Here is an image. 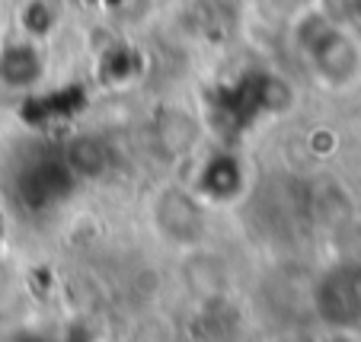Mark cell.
Wrapping results in <instances>:
<instances>
[{
  "label": "cell",
  "instance_id": "3957f363",
  "mask_svg": "<svg viewBox=\"0 0 361 342\" xmlns=\"http://www.w3.org/2000/svg\"><path fill=\"white\" fill-rule=\"evenodd\" d=\"M243 185H246V173L240 166V160L233 154H214L198 170L195 192L198 199L212 208V205H224V202L237 199Z\"/></svg>",
  "mask_w": 361,
  "mask_h": 342
},
{
  "label": "cell",
  "instance_id": "6da1fadb",
  "mask_svg": "<svg viewBox=\"0 0 361 342\" xmlns=\"http://www.w3.org/2000/svg\"><path fill=\"white\" fill-rule=\"evenodd\" d=\"M291 42L320 87L345 93L361 83V35L333 23L323 10L307 7L294 20Z\"/></svg>",
  "mask_w": 361,
  "mask_h": 342
},
{
  "label": "cell",
  "instance_id": "277c9868",
  "mask_svg": "<svg viewBox=\"0 0 361 342\" xmlns=\"http://www.w3.org/2000/svg\"><path fill=\"white\" fill-rule=\"evenodd\" d=\"M314 7L323 10L333 23L361 35V0H317Z\"/></svg>",
  "mask_w": 361,
  "mask_h": 342
},
{
  "label": "cell",
  "instance_id": "7a4b0ae2",
  "mask_svg": "<svg viewBox=\"0 0 361 342\" xmlns=\"http://www.w3.org/2000/svg\"><path fill=\"white\" fill-rule=\"evenodd\" d=\"M154 231L173 247H198L208 231V205L195 189H160L150 205Z\"/></svg>",
  "mask_w": 361,
  "mask_h": 342
}]
</instances>
